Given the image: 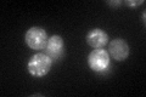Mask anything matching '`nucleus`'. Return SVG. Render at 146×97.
Wrapping results in <instances>:
<instances>
[{
    "label": "nucleus",
    "instance_id": "obj_1",
    "mask_svg": "<svg viewBox=\"0 0 146 97\" xmlns=\"http://www.w3.org/2000/svg\"><path fill=\"white\" fill-rule=\"evenodd\" d=\"M52 58L45 52H36L27 62V71L34 78H43L52 67Z\"/></svg>",
    "mask_w": 146,
    "mask_h": 97
},
{
    "label": "nucleus",
    "instance_id": "obj_2",
    "mask_svg": "<svg viewBox=\"0 0 146 97\" xmlns=\"http://www.w3.org/2000/svg\"><path fill=\"white\" fill-rule=\"evenodd\" d=\"M110 63H111V57L105 49H94L88 55V64L91 71L96 73H104L106 72Z\"/></svg>",
    "mask_w": 146,
    "mask_h": 97
},
{
    "label": "nucleus",
    "instance_id": "obj_3",
    "mask_svg": "<svg viewBox=\"0 0 146 97\" xmlns=\"http://www.w3.org/2000/svg\"><path fill=\"white\" fill-rule=\"evenodd\" d=\"M48 38L49 36L44 28H42V27H31L29 29H27L25 34V43L29 49L39 51V50H44Z\"/></svg>",
    "mask_w": 146,
    "mask_h": 97
},
{
    "label": "nucleus",
    "instance_id": "obj_4",
    "mask_svg": "<svg viewBox=\"0 0 146 97\" xmlns=\"http://www.w3.org/2000/svg\"><path fill=\"white\" fill-rule=\"evenodd\" d=\"M107 52L110 55V57L113 58L115 61L122 62L128 58L130 53V49L128 43L123 38H115L108 43Z\"/></svg>",
    "mask_w": 146,
    "mask_h": 97
},
{
    "label": "nucleus",
    "instance_id": "obj_5",
    "mask_svg": "<svg viewBox=\"0 0 146 97\" xmlns=\"http://www.w3.org/2000/svg\"><path fill=\"white\" fill-rule=\"evenodd\" d=\"M44 52L49 55L52 58V61L61 58L63 56V53H65V41H63L62 36L57 34L49 36L46 45L44 48Z\"/></svg>",
    "mask_w": 146,
    "mask_h": 97
},
{
    "label": "nucleus",
    "instance_id": "obj_6",
    "mask_svg": "<svg viewBox=\"0 0 146 97\" xmlns=\"http://www.w3.org/2000/svg\"><path fill=\"white\" fill-rule=\"evenodd\" d=\"M85 41L93 49H104L108 44V34L101 28H93L88 32Z\"/></svg>",
    "mask_w": 146,
    "mask_h": 97
},
{
    "label": "nucleus",
    "instance_id": "obj_7",
    "mask_svg": "<svg viewBox=\"0 0 146 97\" xmlns=\"http://www.w3.org/2000/svg\"><path fill=\"white\" fill-rule=\"evenodd\" d=\"M123 4H125V5H128V6H138V5H140V4H144V0H138V1H129V0H127V1H124Z\"/></svg>",
    "mask_w": 146,
    "mask_h": 97
},
{
    "label": "nucleus",
    "instance_id": "obj_8",
    "mask_svg": "<svg viewBox=\"0 0 146 97\" xmlns=\"http://www.w3.org/2000/svg\"><path fill=\"white\" fill-rule=\"evenodd\" d=\"M106 3L108 4V5H111V6H118V5H121V4H122L121 0H118V1H113V0H112V1H110V0H108V1H106Z\"/></svg>",
    "mask_w": 146,
    "mask_h": 97
},
{
    "label": "nucleus",
    "instance_id": "obj_9",
    "mask_svg": "<svg viewBox=\"0 0 146 97\" xmlns=\"http://www.w3.org/2000/svg\"><path fill=\"white\" fill-rule=\"evenodd\" d=\"M143 22H144V26H145V11L143 12Z\"/></svg>",
    "mask_w": 146,
    "mask_h": 97
}]
</instances>
